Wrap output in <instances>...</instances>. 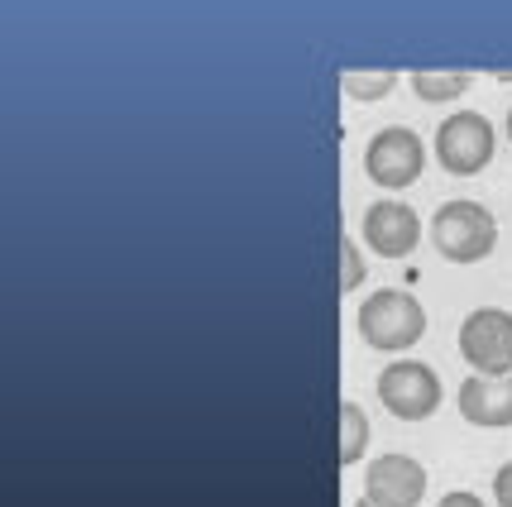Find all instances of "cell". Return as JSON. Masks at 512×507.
Here are the masks:
<instances>
[{
    "mask_svg": "<svg viewBox=\"0 0 512 507\" xmlns=\"http://www.w3.org/2000/svg\"><path fill=\"white\" fill-rule=\"evenodd\" d=\"M359 335L374 345V350H412L417 340L426 335V311L422 302L412 297V292H402V287H383L374 297H364V307H359Z\"/></svg>",
    "mask_w": 512,
    "mask_h": 507,
    "instance_id": "obj_1",
    "label": "cell"
},
{
    "mask_svg": "<svg viewBox=\"0 0 512 507\" xmlns=\"http://www.w3.org/2000/svg\"><path fill=\"white\" fill-rule=\"evenodd\" d=\"M431 244L450 264H479L498 244V221L479 201H446L431 216Z\"/></svg>",
    "mask_w": 512,
    "mask_h": 507,
    "instance_id": "obj_2",
    "label": "cell"
},
{
    "mask_svg": "<svg viewBox=\"0 0 512 507\" xmlns=\"http://www.w3.org/2000/svg\"><path fill=\"white\" fill-rule=\"evenodd\" d=\"M460 359L484 378L512 374V311H469L465 326H460Z\"/></svg>",
    "mask_w": 512,
    "mask_h": 507,
    "instance_id": "obj_3",
    "label": "cell"
},
{
    "mask_svg": "<svg viewBox=\"0 0 512 507\" xmlns=\"http://www.w3.org/2000/svg\"><path fill=\"white\" fill-rule=\"evenodd\" d=\"M379 402L402 421H426L441 407V378L417 359H398L379 374Z\"/></svg>",
    "mask_w": 512,
    "mask_h": 507,
    "instance_id": "obj_4",
    "label": "cell"
},
{
    "mask_svg": "<svg viewBox=\"0 0 512 507\" xmlns=\"http://www.w3.org/2000/svg\"><path fill=\"white\" fill-rule=\"evenodd\" d=\"M436 158L441 168L455 177H474L479 168H489L493 158V125L479 111H460L441 120L436 130Z\"/></svg>",
    "mask_w": 512,
    "mask_h": 507,
    "instance_id": "obj_5",
    "label": "cell"
},
{
    "mask_svg": "<svg viewBox=\"0 0 512 507\" xmlns=\"http://www.w3.org/2000/svg\"><path fill=\"white\" fill-rule=\"evenodd\" d=\"M426 168V149L422 139L412 130H402V125H388L369 139V149H364V173L374 177L379 187H412Z\"/></svg>",
    "mask_w": 512,
    "mask_h": 507,
    "instance_id": "obj_6",
    "label": "cell"
},
{
    "mask_svg": "<svg viewBox=\"0 0 512 507\" xmlns=\"http://www.w3.org/2000/svg\"><path fill=\"white\" fill-rule=\"evenodd\" d=\"M426 493V469L412 455H379L364 469V498L379 507H417Z\"/></svg>",
    "mask_w": 512,
    "mask_h": 507,
    "instance_id": "obj_7",
    "label": "cell"
},
{
    "mask_svg": "<svg viewBox=\"0 0 512 507\" xmlns=\"http://www.w3.org/2000/svg\"><path fill=\"white\" fill-rule=\"evenodd\" d=\"M417 240H422V221L407 201H379L364 211V244L379 259H407Z\"/></svg>",
    "mask_w": 512,
    "mask_h": 507,
    "instance_id": "obj_8",
    "label": "cell"
},
{
    "mask_svg": "<svg viewBox=\"0 0 512 507\" xmlns=\"http://www.w3.org/2000/svg\"><path fill=\"white\" fill-rule=\"evenodd\" d=\"M460 417L474 426H512V374L465 378L460 383Z\"/></svg>",
    "mask_w": 512,
    "mask_h": 507,
    "instance_id": "obj_9",
    "label": "cell"
},
{
    "mask_svg": "<svg viewBox=\"0 0 512 507\" xmlns=\"http://www.w3.org/2000/svg\"><path fill=\"white\" fill-rule=\"evenodd\" d=\"M474 87V77L469 72H412V91L422 96V101H455L460 91Z\"/></svg>",
    "mask_w": 512,
    "mask_h": 507,
    "instance_id": "obj_10",
    "label": "cell"
},
{
    "mask_svg": "<svg viewBox=\"0 0 512 507\" xmlns=\"http://www.w3.org/2000/svg\"><path fill=\"white\" fill-rule=\"evenodd\" d=\"M364 450H369V417H364V407L345 402L340 407V464H355Z\"/></svg>",
    "mask_w": 512,
    "mask_h": 507,
    "instance_id": "obj_11",
    "label": "cell"
},
{
    "mask_svg": "<svg viewBox=\"0 0 512 507\" xmlns=\"http://www.w3.org/2000/svg\"><path fill=\"white\" fill-rule=\"evenodd\" d=\"M340 87H345L350 101H379V96H388V91L398 87V72H388V67H383V72H355V67H350V72L340 77Z\"/></svg>",
    "mask_w": 512,
    "mask_h": 507,
    "instance_id": "obj_12",
    "label": "cell"
},
{
    "mask_svg": "<svg viewBox=\"0 0 512 507\" xmlns=\"http://www.w3.org/2000/svg\"><path fill=\"white\" fill-rule=\"evenodd\" d=\"M359 283H364V254H359V244L345 235V240H340V287L355 292Z\"/></svg>",
    "mask_w": 512,
    "mask_h": 507,
    "instance_id": "obj_13",
    "label": "cell"
},
{
    "mask_svg": "<svg viewBox=\"0 0 512 507\" xmlns=\"http://www.w3.org/2000/svg\"><path fill=\"white\" fill-rule=\"evenodd\" d=\"M493 498H498V507H512V464H498V474H493Z\"/></svg>",
    "mask_w": 512,
    "mask_h": 507,
    "instance_id": "obj_14",
    "label": "cell"
},
{
    "mask_svg": "<svg viewBox=\"0 0 512 507\" xmlns=\"http://www.w3.org/2000/svg\"><path fill=\"white\" fill-rule=\"evenodd\" d=\"M441 507H484V503H479L474 493H446V498H441Z\"/></svg>",
    "mask_w": 512,
    "mask_h": 507,
    "instance_id": "obj_15",
    "label": "cell"
},
{
    "mask_svg": "<svg viewBox=\"0 0 512 507\" xmlns=\"http://www.w3.org/2000/svg\"><path fill=\"white\" fill-rule=\"evenodd\" d=\"M355 507H379V503H369V498H359V503Z\"/></svg>",
    "mask_w": 512,
    "mask_h": 507,
    "instance_id": "obj_16",
    "label": "cell"
},
{
    "mask_svg": "<svg viewBox=\"0 0 512 507\" xmlns=\"http://www.w3.org/2000/svg\"><path fill=\"white\" fill-rule=\"evenodd\" d=\"M508 139H512V111H508Z\"/></svg>",
    "mask_w": 512,
    "mask_h": 507,
    "instance_id": "obj_17",
    "label": "cell"
}]
</instances>
